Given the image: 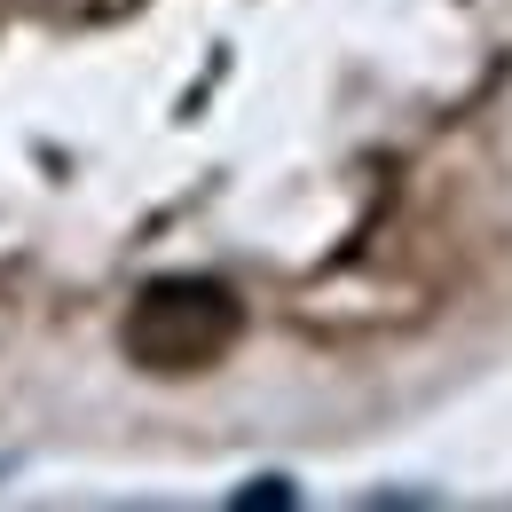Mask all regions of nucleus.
I'll use <instances>...</instances> for the list:
<instances>
[{
  "label": "nucleus",
  "instance_id": "1",
  "mask_svg": "<svg viewBox=\"0 0 512 512\" xmlns=\"http://www.w3.org/2000/svg\"><path fill=\"white\" fill-rule=\"evenodd\" d=\"M237 331H245V308H237L229 284H213V276H158V284L134 292L127 323H119V347L142 371H158V379H190V371L221 363L237 347Z\"/></svg>",
  "mask_w": 512,
  "mask_h": 512
}]
</instances>
